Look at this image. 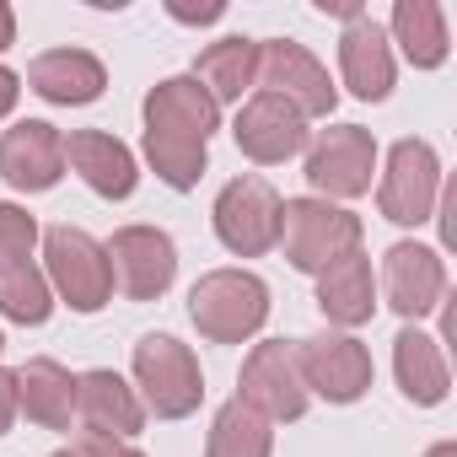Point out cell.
<instances>
[{"instance_id":"1","label":"cell","mask_w":457,"mask_h":457,"mask_svg":"<svg viewBox=\"0 0 457 457\" xmlns=\"http://www.w3.org/2000/svg\"><path fill=\"white\" fill-rule=\"evenodd\" d=\"M215 124L220 108L194 76H167L145 92V162L167 188L188 194L204 178V145Z\"/></svg>"},{"instance_id":"2","label":"cell","mask_w":457,"mask_h":457,"mask_svg":"<svg viewBox=\"0 0 457 457\" xmlns=\"http://www.w3.org/2000/svg\"><path fill=\"white\" fill-rule=\"evenodd\" d=\"M188 318L210 345H243L270 318V286L248 270H210L188 291Z\"/></svg>"},{"instance_id":"3","label":"cell","mask_w":457,"mask_h":457,"mask_svg":"<svg viewBox=\"0 0 457 457\" xmlns=\"http://www.w3.org/2000/svg\"><path fill=\"white\" fill-rule=\"evenodd\" d=\"M44 280L71 302V312H103L113 302V270L108 253L81 226H49L44 232Z\"/></svg>"},{"instance_id":"4","label":"cell","mask_w":457,"mask_h":457,"mask_svg":"<svg viewBox=\"0 0 457 457\" xmlns=\"http://www.w3.org/2000/svg\"><path fill=\"white\" fill-rule=\"evenodd\" d=\"M280 248H286L291 270L323 275L334 259L361 248V220L328 199H286L280 204Z\"/></svg>"},{"instance_id":"5","label":"cell","mask_w":457,"mask_h":457,"mask_svg":"<svg viewBox=\"0 0 457 457\" xmlns=\"http://www.w3.org/2000/svg\"><path fill=\"white\" fill-rule=\"evenodd\" d=\"M135 382L145 393V409L156 420H183L199 409L204 398V377L188 345H178L172 334H145L135 345Z\"/></svg>"},{"instance_id":"6","label":"cell","mask_w":457,"mask_h":457,"mask_svg":"<svg viewBox=\"0 0 457 457\" xmlns=\"http://www.w3.org/2000/svg\"><path fill=\"white\" fill-rule=\"evenodd\" d=\"M280 194L264 178H232L215 194V237L237 259H259L280 243Z\"/></svg>"},{"instance_id":"7","label":"cell","mask_w":457,"mask_h":457,"mask_svg":"<svg viewBox=\"0 0 457 457\" xmlns=\"http://www.w3.org/2000/svg\"><path fill=\"white\" fill-rule=\"evenodd\" d=\"M377 172V140L361 124H334L307 145V183L323 199H361Z\"/></svg>"},{"instance_id":"8","label":"cell","mask_w":457,"mask_h":457,"mask_svg":"<svg viewBox=\"0 0 457 457\" xmlns=\"http://www.w3.org/2000/svg\"><path fill=\"white\" fill-rule=\"evenodd\" d=\"M296 371L307 393L328 403H355L371 387V350L355 334H312V339H296Z\"/></svg>"},{"instance_id":"9","label":"cell","mask_w":457,"mask_h":457,"mask_svg":"<svg viewBox=\"0 0 457 457\" xmlns=\"http://www.w3.org/2000/svg\"><path fill=\"white\" fill-rule=\"evenodd\" d=\"M436 199H441V162L425 140H398L387 151V172H382V188H377V204L387 220L398 226H420L436 215Z\"/></svg>"},{"instance_id":"10","label":"cell","mask_w":457,"mask_h":457,"mask_svg":"<svg viewBox=\"0 0 457 457\" xmlns=\"http://www.w3.org/2000/svg\"><path fill=\"white\" fill-rule=\"evenodd\" d=\"M237 398H243L248 409H259L264 420H302L307 403H312V393H307V382H302V371H296V345H286V339L253 345V355L243 361V387H237Z\"/></svg>"},{"instance_id":"11","label":"cell","mask_w":457,"mask_h":457,"mask_svg":"<svg viewBox=\"0 0 457 457\" xmlns=\"http://www.w3.org/2000/svg\"><path fill=\"white\" fill-rule=\"evenodd\" d=\"M103 253H108L113 286L129 302H156L178 275V248L162 226H124V232H113V243Z\"/></svg>"},{"instance_id":"12","label":"cell","mask_w":457,"mask_h":457,"mask_svg":"<svg viewBox=\"0 0 457 457\" xmlns=\"http://www.w3.org/2000/svg\"><path fill=\"white\" fill-rule=\"evenodd\" d=\"M259 92H275L286 97L302 119H328L339 92L328 81V71L291 38H275V44H259Z\"/></svg>"},{"instance_id":"13","label":"cell","mask_w":457,"mask_h":457,"mask_svg":"<svg viewBox=\"0 0 457 457\" xmlns=\"http://www.w3.org/2000/svg\"><path fill=\"white\" fill-rule=\"evenodd\" d=\"M382 296L398 318H425L446 302V264L425 243H393L382 259Z\"/></svg>"},{"instance_id":"14","label":"cell","mask_w":457,"mask_h":457,"mask_svg":"<svg viewBox=\"0 0 457 457\" xmlns=\"http://www.w3.org/2000/svg\"><path fill=\"white\" fill-rule=\"evenodd\" d=\"M232 135H237V151H243L248 162L275 167V162H291V156L307 145V119H302L286 97H275V92H253V97L243 103Z\"/></svg>"},{"instance_id":"15","label":"cell","mask_w":457,"mask_h":457,"mask_svg":"<svg viewBox=\"0 0 457 457\" xmlns=\"http://www.w3.org/2000/svg\"><path fill=\"white\" fill-rule=\"evenodd\" d=\"M0 178L22 194H44L65 178V135L44 119H22L0 135Z\"/></svg>"},{"instance_id":"16","label":"cell","mask_w":457,"mask_h":457,"mask_svg":"<svg viewBox=\"0 0 457 457\" xmlns=\"http://www.w3.org/2000/svg\"><path fill=\"white\" fill-rule=\"evenodd\" d=\"M28 87L44 97V103H60V108H87L103 97L108 87V71L97 54L87 49H49L28 65Z\"/></svg>"},{"instance_id":"17","label":"cell","mask_w":457,"mask_h":457,"mask_svg":"<svg viewBox=\"0 0 457 457\" xmlns=\"http://www.w3.org/2000/svg\"><path fill=\"white\" fill-rule=\"evenodd\" d=\"M339 71L361 103H382L393 92V49H387L382 22H371L366 12L339 33Z\"/></svg>"},{"instance_id":"18","label":"cell","mask_w":457,"mask_h":457,"mask_svg":"<svg viewBox=\"0 0 457 457\" xmlns=\"http://www.w3.org/2000/svg\"><path fill=\"white\" fill-rule=\"evenodd\" d=\"M65 162H71V167L81 172V183H87L92 194H103V199H129L135 183H140L129 145L113 140V135H103V129H76V135L65 140Z\"/></svg>"},{"instance_id":"19","label":"cell","mask_w":457,"mask_h":457,"mask_svg":"<svg viewBox=\"0 0 457 457\" xmlns=\"http://www.w3.org/2000/svg\"><path fill=\"white\" fill-rule=\"evenodd\" d=\"M76 414L87 420L92 436H135L145 425V403L119 371H81L76 377Z\"/></svg>"},{"instance_id":"20","label":"cell","mask_w":457,"mask_h":457,"mask_svg":"<svg viewBox=\"0 0 457 457\" xmlns=\"http://www.w3.org/2000/svg\"><path fill=\"white\" fill-rule=\"evenodd\" d=\"M318 307H323V318L339 323V328L371 323V312H377V286H371V259H366L361 248L345 253V259H334V264L318 275Z\"/></svg>"},{"instance_id":"21","label":"cell","mask_w":457,"mask_h":457,"mask_svg":"<svg viewBox=\"0 0 457 457\" xmlns=\"http://www.w3.org/2000/svg\"><path fill=\"white\" fill-rule=\"evenodd\" d=\"M393 371H398V393L414 403V409H436L452 387V371H446V355H441V339L420 334L414 323L393 339Z\"/></svg>"},{"instance_id":"22","label":"cell","mask_w":457,"mask_h":457,"mask_svg":"<svg viewBox=\"0 0 457 457\" xmlns=\"http://www.w3.org/2000/svg\"><path fill=\"white\" fill-rule=\"evenodd\" d=\"M17 382V409L44 425V430H71V414H76V377L60 366V361H28L12 371Z\"/></svg>"},{"instance_id":"23","label":"cell","mask_w":457,"mask_h":457,"mask_svg":"<svg viewBox=\"0 0 457 457\" xmlns=\"http://www.w3.org/2000/svg\"><path fill=\"white\" fill-rule=\"evenodd\" d=\"M194 81L220 103H243V92L259 87V44L253 38H220L210 49H199V65H194Z\"/></svg>"},{"instance_id":"24","label":"cell","mask_w":457,"mask_h":457,"mask_svg":"<svg viewBox=\"0 0 457 457\" xmlns=\"http://www.w3.org/2000/svg\"><path fill=\"white\" fill-rule=\"evenodd\" d=\"M393 38L403 44V60L414 71H436L452 49L446 38V12L436 0H398L393 6Z\"/></svg>"},{"instance_id":"25","label":"cell","mask_w":457,"mask_h":457,"mask_svg":"<svg viewBox=\"0 0 457 457\" xmlns=\"http://www.w3.org/2000/svg\"><path fill=\"white\" fill-rule=\"evenodd\" d=\"M270 452H275V430L259 409H248L243 398L220 403L204 436V457H270Z\"/></svg>"},{"instance_id":"26","label":"cell","mask_w":457,"mask_h":457,"mask_svg":"<svg viewBox=\"0 0 457 457\" xmlns=\"http://www.w3.org/2000/svg\"><path fill=\"white\" fill-rule=\"evenodd\" d=\"M49 312H54V291H49L44 270L22 264L12 275H0V318H12L22 328H38V323H49Z\"/></svg>"},{"instance_id":"27","label":"cell","mask_w":457,"mask_h":457,"mask_svg":"<svg viewBox=\"0 0 457 457\" xmlns=\"http://www.w3.org/2000/svg\"><path fill=\"white\" fill-rule=\"evenodd\" d=\"M33 243H38V220L22 204H0V275L33 264Z\"/></svg>"},{"instance_id":"28","label":"cell","mask_w":457,"mask_h":457,"mask_svg":"<svg viewBox=\"0 0 457 457\" xmlns=\"http://www.w3.org/2000/svg\"><path fill=\"white\" fill-rule=\"evenodd\" d=\"M76 457H145V452H135L129 441H119V436H81V446H76Z\"/></svg>"},{"instance_id":"29","label":"cell","mask_w":457,"mask_h":457,"mask_svg":"<svg viewBox=\"0 0 457 457\" xmlns=\"http://www.w3.org/2000/svg\"><path fill=\"white\" fill-rule=\"evenodd\" d=\"M178 22H194V28H204V22H220L226 17V6H220V0H210V6H167Z\"/></svg>"},{"instance_id":"30","label":"cell","mask_w":457,"mask_h":457,"mask_svg":"<svg viewBox=\"0 0 457 457\" xmlns=\"http://www.w3.org/2000/svg\"><path fill=\"white\" fill-rule=\"evenodd\" d=\"M12 420H17V382L12 371H0V436L12 430Z\"/></svg>"},{"instance_id":"31","label":"cell","mask_w":457,"mask_h":457,"mask_svg":"<svg viewBox=\"0 0 457 457\" xmlns=\"http://www.w3.org/2000/svg\"><path fill=\"white\" fill-rule=\"evenodd\" d=\"M17 97H22V81H17V71H6V65H0V119H6V113L17 108Z\"/></svg>"},{"instance_id":"32","label":"cell","mask_w":457,"mask_h":457,"mask_svg":"<svg viewBox=\"0 0 457 457\" xmlns=\"http://www.w3.org/2000/svg\"><path fill=\"white\" fill-rule=\"evenodd\" d=\"M12 44H17V17H12V6H0V54Z\"/></svg>"},{"instance_id":"33","label":"cell","mask_w":457,"mask_h":457,"mask_svg":"<svg viewBox=\"0 0 457 457\" xmlns=\"http://www.w3.org/2000/svg\"><path fill=\"white\" fill-rule=\"evenodd\" d=\"M425 457H457V441H441V446H430Z\"/></svg>"},{"instance_id":"34","label":"cell","mask_w":457,"mask_h":457,"mask_svg":"<svg viewBox=\"0 0 457 457\" xmlns=\"http://www.w3.org/2000/svg\"><path fill=\"white\" fill-rule=\"evenodd\" d=\"M54 457H76V452H54Z\"/></svg>"},{"instance_id":"35","label":"cell","mask_w":457,"mask_h":457,"mask_svg":"<svg viewBox=\"0 0 457 457\" xmlns=\"http://www.w3.org/2000/svg\"><path fill=\"white\" fill-rule=\"evenodd\" d=\"M0 350H6V339H0Z\"/></svg>"}]
</instances>
